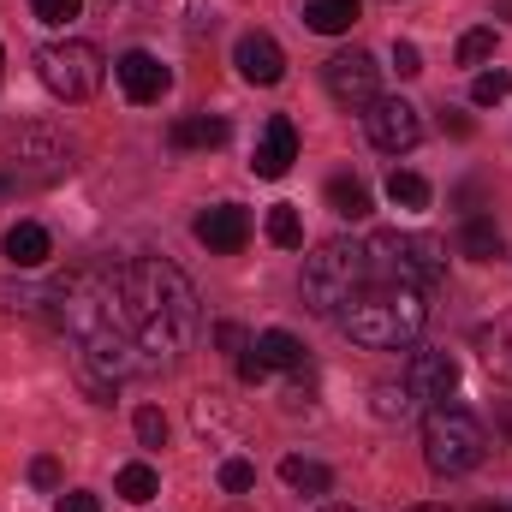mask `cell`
<instances>
[{
	"label": "cell",
	"mask_w": 512,
	"mask_h": 512,
	"mask_svg": "<svg viewBox=\"0 0 512 512\" xmlns=\"http://www.w3.org/2000/svg\"><path fill=\"white\" fill-rule=\"evenodd\" d=\"M114 292H120L126 328L137 334L149 370L191 352V340L203 328V310H197V286L185 280V268H173L167 256H131V262L114 268Z\"/></svg>",
	"instance_id": "1"
},
{
	"label": "cell",
	"mask_w": 512,
	"mask_h": 512,
	"mask_svg": "<svg viewBox=\"0 0 512 512\" xmlns=\"http://www.w3.org/2000/svg\"><path fill=\"white\" fill-rule=\"evenodd\" d=\"M54 322L78 346V376H96V382L120 387V382L149 370L137 334L126 328V310H120L114 280H102V274H66L54 286Z\"/></svg>",
	"instance_id": "2"
},
{
	"label": "cell",
	"mask_w": 512,
	"mask_h": 512,
	"mask_svg": "<svg viewBox=\"0 0 512 512\" xmlns=\"http://www.w3.org/2000/svg\"><path fill=\"white\" fill-rule=\"evenodd\" d=\"M340 328L370 346V352H399L411 346L423 328H429V298L423 286H393V280H370L346 310H340Z\"/></svg>",
	"instance_id": "3"
},
{
	"label": "cell",
	"mask_w": 512,
	"mask_h": 512,
	"mask_svg": "<svg viewBox=\"0 0 512 512\" xmlns=\"http://www.w3.org/2000/svg\"><path fill=\"white\" fill-rule=\"evenodd\" d=\"M483 453H489V429H483L477 411L447 405V399L429 405V417H423V459H429L435 477H465V471L483 465Z\"/></svg>",
	"instance_id": "4"
},
{
	"label": "cell",
	"mask_w": 512,
	"mask_h": 512,
	"mask_svg": "<svg viewBox=\"0 0 512 512\" xmlns=\"http://www.w3.org/2000/svg\"><path fill=\"white\" fill-rule=\"evenodd\" d=\"M364 286H370V256H364V245H352V239H328V245H316V256L304 262V304L316 316H340Z\"/></svg>",
	"instance_id": "5"
},
{
	"label": "cell",
	"mask_w": 512,
	"mask_h": 512,
	"mask_svg": "<svg viewBox=\"0 0 512 512\" xmlns=\"http://www.w3.org/2000/svg\"><path fill=\"white\" fill-rule=\"evenodd\" d=\"M370 256V280H393V286H435L447 274V245L435 233H370L364 239Z\"/></svg>",
	"instance_id": "6"
},
{
	"label": "cell",
	"mask_w": 512,
	"mask_h": 512,
	"mask_svg": "<svg viewBox=\"0 0 512 512\" xmlns=\"http://www.w3.org/2000/svg\"><path fill=\"white\" fill-rule=\"evenodd\" d=\"M36 78L60 102H90L102 90V48L96 42H78V36L48 42V48H36Z\"/></svg>",
	"instance_id": "7"
},
{
	"label": "cell",
	"mask_w": 512,
	"mask_h": 512,
	"mask_svg": "<svg viewBox=\"0 0 512 512\" xmlns=\"http://www.w3.org/2000/svg\"><path fill=\"white\" fill-rule=\"evenodd\" d=\"M6 161H12L18 179L54 185L60 173H72V143H66L54 126H18L12 137H6Z\"/></svg>",
	"instance_id": "8"
},
{
	"label": "cell",
	"mask_w": 512,
	"mask_h": 512,
	"mask_svg": "<svg viewBox=\"0 0 512 512\" xmlns=\"http://www.w3.org/2000/svg\"><path fill=\"white\" fill-rule=\"evenodd\" d=\"M376 78H382V66H376V54H364V48H346V54H334V60L322 66V84H328V96H334L346 114H364V108L382 96Z\"/></svg>",
	"instance_id": "9"
},
{
	"label": "cell",
	"mask_w": 512,
	"mask_h": 512,
	"mask_svg": "<svg viewBox=\"0 0 512 512\" xmlns=\"http://www.w3.org/2000/svg\"><path fill=\"white\" fill-rule=\"evenodd\" d=\"M364 131H370V143H376L382 155H405V149L423 143V114H417L405 96H376V102L364 108Z\"/></svg>",
	"instance_id": "10"
},
{
	"label": "cell",
	"mask_w": 512,
	"mask_h": 512,
	"mask_svg": "<svg viewBox=\"0 0 512 512\" xmlns=\"http://www.w3.org/2000/svg\"><path fill=\"white\" fill-rule=\"evenodd\" d=\"M399 382L411 387L417 405H441V399L459 387V358H453V352H411V364H405Z\"/></svg>",
	"instance_id": "11"
},
{
	"label": "cell",
	"mask_w": 512,
	"mask_h": 512,
	"mask_svg": "<svg viewBox=\"0 0 512 512\" xmlns=\"http://www.w3.org/2000/svg\"><path fill=\"white\" fill-rule=\"evenodd\" d=\"M114 78H120L126 102H137V108L161 102V96H167V84H173V72H167L155 54H143V48H131V54H120V60H114Z\"/></svg>",
	"instance_id": "12"
},
{
	"label": "cell",
	"mask_w": 512,
	"mask_h": 512,
	"mask_svg": "<svg viewBox=\"0 0 512 512\" xmlns=\"http://www.w3.org/2000/svg\"><path fill=\"white\" fill-rule=\"evenodd\" d=\"M191 233H197V245H209L215 256H239L251 245V215L239 203H221V209H203Z\"/></svg>",
	"instance_id": "13"
},
{
	"label": "cell",
	"mask_w": 512,
	"mask_h": 512,
	"mask_svg": "<svg viewBox=\"0 0 512 512\" xmlns=\"http://www.w3.org/2000/svg\"><path fill=\"white\" fill-rule=\"evenodd\" d=\"M292 161H298V131L286 114H274L262 137H256V155H251V173L256 179H286L292 173Z\"/></svg>",
	"instance_id": "14"
},
{
	"label": "cell",
	"mask_w": 512,
	"mask_h": 512,
	"mask_svg": "<svg viewBox=\"0 0 512 512\" xmlns=\"http://www.w3.org/2000/svg\"><path fill=\"white\" fill-rule=\"evenodd\" d=\"M233 66H239L245 84H280V78H286V54H280V42H274L268 30H245V36H239Z\"/></svg>",
	"instance_id": "15"
},
{
	"label": "cell",
	"mask_w": 512,
	"mask_h": 512,
	"mask_svg": "<svg viewBox=\"0 0 512 512\" xmlns=\"http://www.w3.org/2000/svg\"><path fill=\"white\" fill-rule=\"evenodd\" d=\"M0 251L12 268H42L48 262V227H36V221H18V227H6V239H0Z\"/></svg>",
	"instance_id": "16"
},
{
	"label": "cell",
	"mask_w": 512,
	"mask_h": 512,
	"mask_svg": "<svg viewBox=\"0 0 512 512\" xmlns=\"http://www.w3.org/2000/svg\"><path fill=\"white\" fill-rule=\"evenodd\" d=\"M167 143L173 149H221L227 143V120L221 114H185L167 126Z\"/></svg>",
	"instance_id": "17"
},
{
	"label": "cell",
	"mask_w": 512,
	"mask_h": 512,
	"mask_svg": "<svg viewBox=\"0 0 512 512\" xmlns=\"http://www.w3.org/2000/svg\"><path fill=\"white\" fill-rule=\"evenodd\" d=\"M358 12H364V0H304V24H310L316 36H340V30H352Z\"/></svg>",
	"instance_id": "18"
},
{
	"label": "cell",
	"mask_w": 512,
	"mask_h": 512,
	"mask_svg": "<svg viewBox=\"0 0 512 512\" xmlns=\"http://www.w3.org/2000/svg\"><path fill=\"white\" fill-rule=\"evenodd\" d=\"M477 352H483L489 376L512 382V310H507V316H495V322H489V328L477 334Z\"/></svg>",
	"instance_id": "19"
},
{
	"label": "cell",
	"mask_w": 512,
	"mask_h": 512,
	"mask_svg": "<svg viewBox=\"0 0 512 512\" xmlns=\"http://www.w3.org/2000/svg\"><path fill=\"white\" fill-rule=\"evenodd\" d=\"M459 256H471V262H501V256H507L501 227H495V221H483V215H471V221L459 227Z\"/></svg>",
	"instance_id": "20"
},
{
	"label": "cell",
	"mask_w": 512,
	"mask_h": 512,
	"mask_svg": "<svg viewBox=\"0 0 512 512\" xmlns=\"http://www.w3.org/2000/svg\"><path fill=\"white\" fill-rule=\"evenodd\" d=\"M328 209H334V215H346V221H364V215L376 209V197H370V185H364V179L340 173V179H328Z\"/></svg>",
	"instance_id": "21"
},
{
	"label": "cell",
	"mask_w": 512,
	"mask_h": 512,
	"mask_svg": "<svg viewBox=\"0 0 512 512\" xmlns=\"http://www.w3.org/2000/svg\"><path fill=\"white\" fill-rule=\"evenodd\" d=\"M280 483H286V489H298V495H328V489H334V471H328V465H316V459L286 453V459H280Z\"/></svg>",
	"instance_id": "22"
},
{
	"label": "cell",
	"mask_w": 512,
	"mask_h": 512,
	"mask_svg": "<svg viewBox=\"0 0 512 512\" xmlns=\"http://www.w3.org/2000/svg\"><path fill=\"white\" fill-rule=\"evenodd\" d=\"M370 411H376L382 423H405V417H417L423 405L411 399V387H405V382H376V387H370Z\"/></svg>",
	"instance_id": "23"
},
{
	"label": "cell",
	"mask_w": 512,
	"mask_h": 512,
	"mask_svg": "<svg viewBox=\"0 0 512 512\" xmlns=\"http://www.w3.org/2000/svg\"><path fill=\"white\" fill-rule=\"evenodd\" d=\"M114 495H120V501H131V507H149V501L161 495V477H155V465H143V459H137V465H126V471L114 477Z\"/></svg>",
	"instance_id": "24"
},
{
	"label": "cell",
	"mask_w": 512,
	"mask_h": 512,
	"mask_svg": "<svg viewBox=\"0 0 512 512\" xmlns=\"http://www.w3.org/2000/svg\"><path fill=\"white\" fill-rule=\"evenodd\" d=\"M256 352H262L268 370H304V346H298L286 328H268V334L256 340Z\"/></svg>",
	"instance_id": "25"
},
{
	"label": "cell",
	"mask_w": 512,
	"mask_h": 512,
	"mask_svg": "<svg viewBox=\"0 0 512 512\" xmlns=\"http://www.w3.org/2000/svg\"><path fill=\"white\" fill-rule=\"evenodd\" d=\"M387 197L399 203V209H429V179L423 173H387Z\"/></svg>",
	"instance_id": "26"
},
{
	"label": "cell",
	"mask_w": 512,
	"mask_h": 512,
	"mask_svg": "<svg viewBox=\"0 0 512 512\" xmlns=\"http://www.w3.org/2000/svg\"><path fill=\"white\" fill-rule=\"evenodd\" d=\"M268 239H274L280 251H298V245H304V221H298L292 203H274V209H268Z\"/></svg>",
	"instance_id": "27"
},
{
	"label": "cell",
	"mask_w": 512,
	"mask_h": 512,
	"mask_svg": "<svg viewBox=\"0 0 512 512\" xmlns=\"http://www.w3.org/2000/svg\"><path fill=\"white\" fill-rule=\"evenodd\" d=\"M507 96H512V72H477V84H471V102L477 108H495Z\"/></svg>",
	"instance_id": "28"
},
{
	"label": "cell",
	"mask_w": 512,
	"mask_h": 512,
	"mask_svg": "<svg viewBox=\"0 0 512 512\" xmlns=\"http://www.w3.org/2000/svg\"><path fill=\"white\" fill-rule=\"evenodd\" d=\"M489 54H495V30H465V36H459V48H453V60H459V66H483Z\"/></svg>",
	"instance_id": "29"
},
{
	"label": "cell",
	"mask_w": 512,
	"mask_h": 512,
	"mask_svg": "<svg viewBox=\"0 0 512 512\" xmlns=\"http://www.w3.org/2000/svg\"><path fill=\"white\" fill-rule=\"evenodd\" d=\"M30 12H36L42 24H72V18L84 12V0H30Z\"/></svg>",
	"instance_id": "30"
},
{
	"label": "cell",
	"mask_w": 512,
	"mask_h": 512,
	"mask_svg": "<svg viewBox=\"0 0 512 512\" xmlns=\"http://www.w3.org/2000/svg\"><path fill=\"white\" fill-rule=\"evenodd\" d=\"M251 483H256V465H251V459H227V465H221V489H227V495H245Z\"/></svg>",
	"instance_id": "31"
},
{
	"label": "cell",
	"mask_w": 512,
	"mask_h": 512,
	"mask_svg": "<svg viewBox=\"0 0 512 512\" xmlns=\"http://www.w3.org/2000/svg\"><path fill=\"white\" fill-rule=\"evenodd\" d=\"M137 441H143V447H161V441H167V417H161L155 405L137 411Z\"/></svg>",
	"instance_id": "32"
},
{
	"label": "cell",
	"mask_w": 512,
	"mask_h": 512,
	"mask_svg": "<svg viewBox=\"0 0 512 512\" xmlns=\"http://www.w3.org/2000/svg\"><path fill=\"white\" fill-rule=\"evenodd\" d=\"M393 72H399V78H417V72H423L417 42H393Z\"/></svg>",
	"instance_id": "33"
},
{
	"label": "cell",
	"mask_w": 512,
	"mask_h": 512,
	"mask_svg": "<svg viewBox=\"0 0 512 512\" xmlns=\"http://www.w3.org/2000/svg\"><path fill=\"white\" fill-rule=\"evenodd\" d=\"M54 512H102V501H96L90 489H72V495H60V507Z\"/></svg>",
	"instance_id": "34"
},
{
	"label": "cell",
	"mask_w": 512,
	"mask_h": 512,
	"mask_svg": "<svg viewBox=\"0 0 512 512\" xmlns=\"http://www.w3.org/2000/svg\"><path fill=\"white\" fill-rule=\"evenodd\" d=\"M30 483H36V489H60V465H54V459H36V465H30Z\"/></svg>",
	"instance_id": "35"
},
{
	"label": "cell",
	"mask_w": 512,
	"mask_h": 512,
	"mask_svg": "<svg viewBox=\"0 0 512 512\" xmlns=\"http://www.w3.org/2000/svg\"><path fill=\"white\" fill-rule=\"evenodd\" d=\"M239 376H245V382H262V376H268V364H262V352H256V346L239 352Z\"/></svg>",
	"instance_id": "36"
},
{
	"label": "cell",
	"mask_w": 512,
	"mask_h": 512,
	"mask_svg": "<svg viewBox=\"0 0 512 512\" xmlns=\"http://www.w3.org/2000/svg\"><path fill=\"white\" fill-rule=\"evenodd\" d=\"M215 340H221L227 352H245V328H239V322H221V328H215Z\"/></svg>",
	"instance_id": "37"
},
{
	"label": "cell",
	"mask_w": 512,
	"mask_h": 512,
	"mask_svg": "<svg viewBox=\"0 0 512 512\" xmlns=\"http://www.w3.org/2000/svg\"><path fill=\"white\" fill-rule=\"evenodd\" d=\"M441 126L453 131V137H471V120H465V114H441Z\"/></svg>",
	"instance_id": "38"
},
{
	"label": "cell",
	"mask_w": 512,
	"mask_h": 512,
	"mask_svg": "<svg viewBox=\"0 0 512 512\" xmlns=\"http://www.w3.org/2000/svg\"><path fill=\"white\" fill-rule=\"evenodd\" d=\"M495 12H501V18H512V0H495Z\"/></svg>",
	"instance_id": "39"
},
{
	"label": "cell",
	"mask_w": 512,
	"mask_h": 512,
	"mask_svg": "<svg viewBox=\"0 0 512 512\" xmlns=\"http://www.w3.org/2000/svg\"><path fill=\"white\" fill-rule=\"evenodd\" d=\"M411 512H447V507H411Z\"/></svg>",
	"instance_id": "40"
},
{
	"label": "cell",
	"mask_w": 512,
	"mask_h": 512,
	"mask_svg": "<svg viewBox=\"0 0 512 512\" xmlns=\"http://www.w3.org/2000/svg\"><path fill=\"white\" fill-rule=\"evenodd\" d=\"M483 512H507V507H501V501H495V507H483Z\"/></svg>",
	"instance_id": "41"
},
{
	"label": "cell",
	"mask_w": 512,
	"mask_h": 512,
	"mask_svg": "<svg viewBox=\"0 0 512 512\" xmlns=\"http://www.w3.org/2000/svg\"><path fill=\"white\" fill-rule=\"evenodd\" d=\"M6 191H12V185H6V179H0V197H6Z\"/></svg>",
	"instance_id": "42"
},
{
	"label": "cell",
	"mask_w": 512,
	"mask_h": 512,
	"mask_svg": "<svg viewBox=\"0 0 512 512\" xmlns=\"http://www.w3.org/2000/svg\"><path fill=\"white\" fill-rule=\"evenodd\" d=\"M328 512H352V507H328Z\"/></svg>",
	"instance_id": "43"
},
{
	"label": "cell",
	"mask_w": 512,
	"mask_h": 512,
	"mask_svg": "<svg viewBox=\"0 0 512 512\" xmlns=\"http://www.w3.org/2000/svg\"><path fill=\"white\" fill-rule=\"evenodd\" d=\"M227 512H245V507H227Z\"/></svg>",
	"instance_id": "44"
},
{
	"label": "cell",
	"mask_w": 512,
	"mask_h": 512,
	"mask_svg": "<svg viewBox=\"0 0 512 512\" xmlns=\"http://www.w3.org/2000/svg\"><path fill=\"white\" fill-rule=\"evenodd\" d=\"M0 66H6V54H0Z\"/></svg>",
	"instance_id": "45"
}]
</instances>
